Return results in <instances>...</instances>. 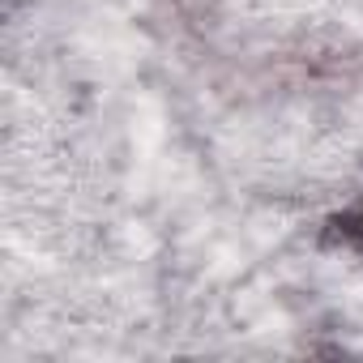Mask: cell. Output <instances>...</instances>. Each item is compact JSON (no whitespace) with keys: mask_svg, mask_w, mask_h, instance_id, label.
Listing matches in <instances>:
<instances>
[{"mask_svg":"<svg viewBox=\"0 0 363 363\" xmlns=\"http://www.w3.org/2000/svg\"><path fill=\"white\" fill-rule=\"evenodd\" d=\"M325 240H329V244H337V248L363 252V206H354V210H346V214L329 218V227H325Z\"/></svg>","mask_w":363,"mask_h":363,"instance_id":"cell-1","label":"cell"}]
</instances>
